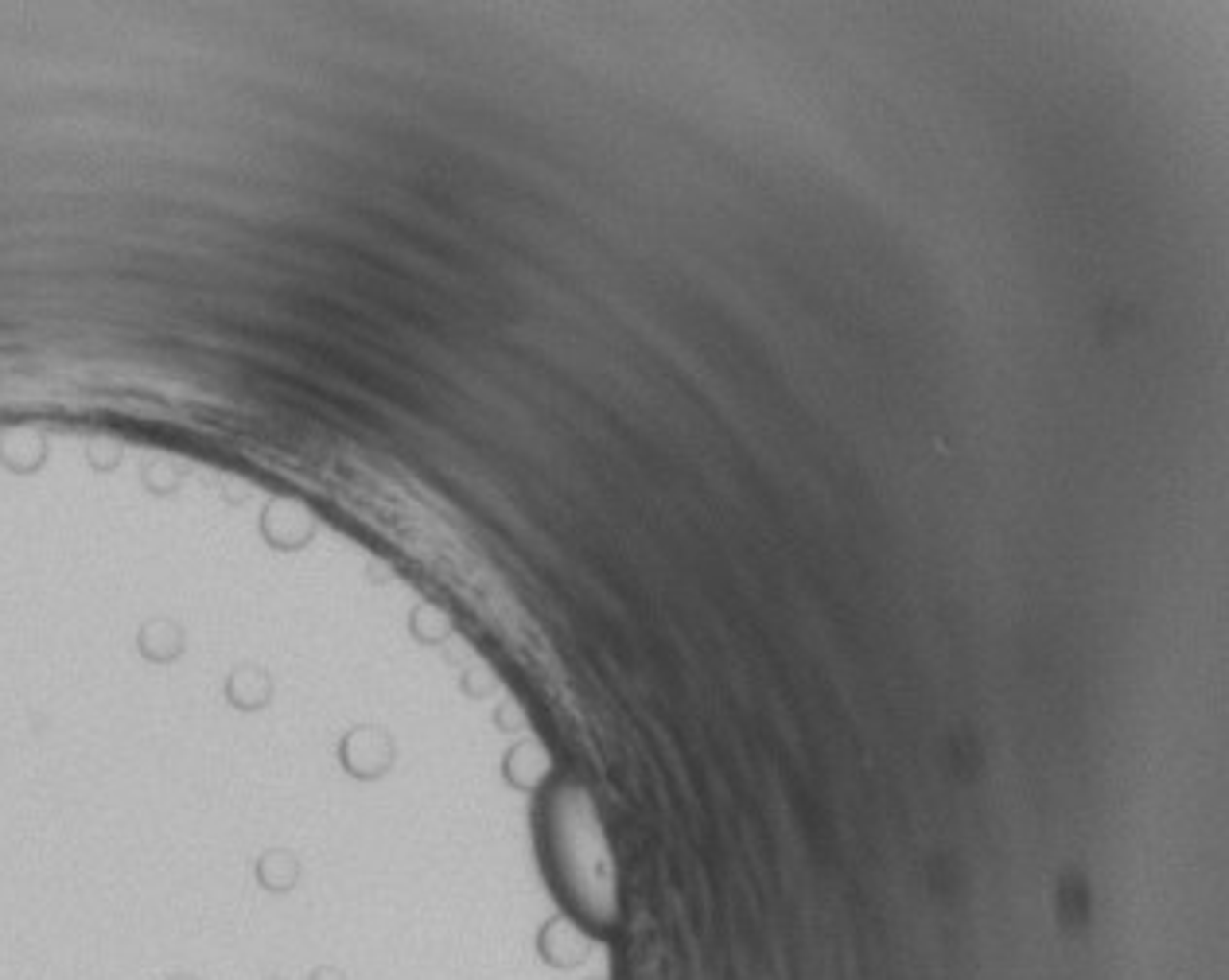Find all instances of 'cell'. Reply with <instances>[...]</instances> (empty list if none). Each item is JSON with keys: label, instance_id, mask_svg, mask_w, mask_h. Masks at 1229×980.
I'll use <instances>...</instances> for the list:
<instances>
[{"label": "cell", "instance_id": "obj_1", "mask_svg": "<svg viewBox=\"0 0 1229 980\" xmlns=\"http://www.w3.org/2000/svg\"><path fill=\"white\" fill-rule=\"evenodd\" d=\"M175 980H187V976H175Z\"/></svg>", "mask_w": 1229, "mask_h": 980}]
</instances>
